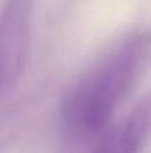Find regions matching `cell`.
Returning <instances> with one entry per match:
<instances>
[{"label": "cell", "mask_w": 151, "mask_h": 153, "mask_svg": "<svg viewBox=\"0 0 151 153\" xmlns=\"http://www.w3.org/2000/svg\"><path fill=\"white\" fill-rule=\"evenodd\" d=\"M151 58V31H136L120 40L91 71L64 91L60 117L67 132L94 137L107 129Z\"/></svg>", "instance_id": "6da1fadb"}, {"label": "cell", "mask_w": 151, "mask_h": 153, "mask_svg": "<svg viewBox=\"0 0 151 153\" xmlns=\"http://www.w3.org/2000/svg\"><path fill=\"white\" fill-rule=\"evenodd\" d=\"M34 0H7L0 10V90L19 81L29 48Z\"/></svg>", "instance_id": "7a4b0ae2"}, {"label": "cell", "mask_w": 151, "mask_h": 153, "mask_svg": "<svg viewBox=\"0 0 151 153\" xmlns=\"http://www.w3.org/2000/svg\"><path fill=\"white\" fill-rule=\"evenodd\" d=\"M151 138V93L144 95L120 126L107 133L92 153H142Z\"/></svg>", "instance_id": "3957f363"}]
</instances>
